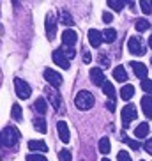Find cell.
Listing matches in <instances>:
<instances>
[{"mask_svg":"<svg viewBox=\"0 0 152 161\" xmlns=\"http://www.w3.org/2000/svg\"><path fill=\"white\" fill-rule=\"evenodd\" d=\"M94 103H95L94 96H92V92H89V90H80L74 97L76 108H80V110H90L92 106H94Z\"/></svg>","mask_w":152,"mask_h":161,"instance_id":"6da1fadb","label":"cell"},{"mask_svg":"<svg viewBox=\"0 0 152 161\" xmlns=\"http://www.w3.org/2000/svg\"><path fill=\"white\" fill-rule=\"evenodd\" d=\"M19 142V131L13 126H7V128L2 131V145L5 147H14Z\"/></svg>","mask_w":152,"mask_h":161,"instance_id":"7a4b0ae2","label":"cell"},{"mask_svg":"<svg viewBox=\"0 0 152 161\" xmlns=\"http://www.w3.org/2000/svg\"><path fill=\"white\" fill-rule=\"evenodd\" d=\"M128 50H129V53H133L136 57H142L143 53L147 52V50H145V44H143L142 39H140V36H131V37L128 39Z\"/></svg>","mask_w":152,"mask_h":161,"instance_id":"3957f363","label":"cell"},{"mask_svg":"<svg viewBox=\"0 0 152 161\" xmlns=\"http://www.w3.org/2000/svg\"><path fill=\"white\" fill-rule=\"evenodd\" d=\"M14 89H16V96L19 99H29L30 94H32L30 85L25 80H21V78H14Z\"/></svg>","mask_w":152,"mask_h":161,"instance_id":"277c9868","label":"cell"},{"mask_svg":"<svg viewBox=\"0 0 152 161\" xmlns=\"http://www.w3.org/2000/svg\"><path fill=\"white\" fill-rule=\"evenodd\" d=\"M134 119H136V106L131 104V103L126 104V106L122 108V124H124V128H128Z\"/></svg>","mask_w":152,"mask_h":161,"instance_id":"5b68a950","label":"cell"},{"mask_svg":"<svg viewBox=\"0 0 152 161\" xmlns=\"http://www.w3.org/2000/svg\"><path fill=\"white\" fill-rule=\"evenodd\" d=\"M44 78H46V81L50 83L52 87H55V89H58V87L62 85V76L58 75L57 71H53V69H44Z\"/></svg>","mask_w":152,"mask_h":161,"instance_id":"8992f818","label":"cell"},{"mask_svg":"<svg viewBox=\"0 0 152 161\" xmlns=\"http://www.w3.org/2000/svg\"><path fill=\"white\" fill-rule=\"evenodd\" d=\"M44 92H46V96H48V99H50V103H52V106L57 110V112H60L62 110V97H60V94H58L55 89H46Z\"/></svg>","mask_w":152,"mask_h":161,"instance_id":"52a82bcc","label":"cell"},{"mask_svg":"<svg viewBox=\"0 0 152 161\" xmlns=\"http://www.w3.org/2000/svg\"><path fill=\"white\" fill-rule=\"evenodd\" d=\"M76 41H78V34H76L74 30L67 29V30H64V32H62V44H64V46L73 48L76 44Z\"/></svg>","mask_w":152,"mask_h":161,"instance_id":"ba28073f","label":"cell"},{"mask_svg":"<svg viewBox=\"0 0 152 161\" xmlns=\"http://www.w3.org/2000/svg\"><path fill=\"white\" fill-rule=\"evenodd\" d=\"M46 36L48 39L52 41L53 37H55V32H57V21H55V16H53V13H50V14L46 16Z\"/></svg>","mask_w":152,"mask_h":161,"instance_id":"9c48e42d","label":"cell"},{"mask_svg":"<svg viewBox=\"0 0 152 161\" xmlns=\"http://www.w3.org/2000/svg\"><path fill=\"white\" fill-rule=\"evenodd\" d=\"M90 80H92V83H94V85L103 87V85H105V81H106L105 73L101 71L99 67H92V69H90Z\"/></svg>","mask_w":152,"mask_h":161,"instance_id":"30bf717a","label":"cell"},{"mask_svg":"<svg viewBox=\"0 0 152 161\" xmlns=\"http://www.w3.org/2000/svg\"><path fill=\"white\" fill-rule=\"evenodd\" d=\"M52 57H53V62H55L57 66H60L62 69H69V58L62 53V50H55Z\"/></svg>","mask_w":152,"mask_h":161,"instance_id":"8fae6325","label":"cell"},{"mask_svg":"<svg viewBox=\"0 0 152 161\" xmlns=\"http://www.w3.org/2000/svg\"><path fill=\"white\" fill-rule=\"evenodd\" d=\"M131 64V67H133V71H134V75H136V78H140V80H147V75H149V71H147V67L143 66L142 62H129Z\"/></svg>","mask_w":152,"mask_h":161,"instance_id":"7c38bea8","label":"cell"},{"mask_svg":"<svg viewBox=\"0 0 152 161\" xmlns=\"http://www.w3.org/2000/svg\"><path fill=\"white\" fill-rule=\"evenodd\" d=\"M89 43H90V46L94 48H99L101 43H103V32H99V30H89Z\"/></svg>","mask_w":152,"mask_h":161,"instance_id":"4fadbf2b","label":"cell"},{"mask_svg":"<svg viewBox=\"0 0 152 161\" xmlns=\"http://www.w3.org/2000/svg\"><path fill=\"white\" fill-rule=\"evenodd\" d=\"M57 131H58V136H60V140L64 143H67L71 140V136H69V128H67V124L64 120H58L57 122Z\"/></svg>","mask_w":152,"mask_h":161,"instance_id":"5bb4252c","label":"cell"},{"mask_svg":"<svg viewBox=\"0 0 152 161\" xmlns=\"http://www.w3.org/2000/svg\"><path fill=\"white\" fill-rule=\"evenodd\" d=\"M142 110L147 119H152V96H143L142 97Z\"/></svg>","mask_w":152,"mask_h":161,"instance_id":"9a60e30c","label":"cell"},{"mask_svg":"<svg viewBox=\"0 0 152 161\" xmlns=\"http://www.w3.org/2000/svg\"><path fill=\"white\" fill-rule=\"evenodd\" d=\"M29 149L37 154V152H46L48 151V145L43 142V140H30V142H29Z\"/></svg>","mask_w":152,"mask_h":161,"instance_id":"2e32d148","label":"cell"},{"mask_svg":"<svg viewBox=\"0 0 152 161\" xmlns=\"http://www.w3.org/2000/svg\"><path fill=\"white\" fill-rule=\"evenodd\" d=\"M149 129H150V128H149V124L147 122H142L136 129H134V136H136L138 140H142V138H145L149 135Z\"/></svg>","mask_w":152,"mask_h":161,"instance_id":"e0dca14e","label":"cell"},{"mask_svg":"<svg viewBox=\"0 0 152 161\" xmlns=\"http://www.w3.org/2000/svg\"><path fill=\"white\" fill-rule=\"evenodd\" d=\"M34 110L37 112V114L44 115L48 110V104H46V99L44 97H39V99H35V103H34Z\"/></svg>","mask_w":152,"mask_h":161,"instance_id":"ac0fdd59","label":"cell"},{"mask_svg":"<svg viewBox=\"0 0 152 161\" xmlns=\"http://www.w3.org/2000/svg\"><path fill=\"white\" fill-rule=\"evenodd\" d=\"M133 96H134V87L133 85H124L122 89H120V97H122L124 101H129Z\"/></svg>","mask_w":152,"mask_h":161,"instance_id":"d6986e66","label":"cell"},{"mask_svg":"<svg viewBox=\"0 0 152 161\" xmlns=\"http://www.w3.org/2000/svg\"><path fill=\"white\" fill-rule=\"evenodd\" d=\"M113 78L117 81H126L128 80V73H126V69H124V66H117L113 69Z\"/></svg>","mask_w":152,"mask_h":161,"instance_id":"ffe728a7","label":"cell"},{"mask_svg":"<svg viewBox=\"0 0 152 161\" xmlns=\"http://www.w3.org/2000/svg\"><path fill=\"white\" fill-rule=\"evenodd\" d=\"M34 128H35V131L39 133H46V120H44L43 117H35L34 119Z\"/></svg>","mask_w":152,"mask_h":161,"instance_id":"44dd1931","label":"cell"},{"mask_svg":"<svg viewBox=\"0 0 152 161\" xmlns=\"http://www.w3.org/2000/svg\"><path fill=\"white\" fill-rule=\"evenodd\" d=\"M103 92L110 97V101H115V89L111 85V81H105V85H103Z\"/></svg>","mask_w":152,"mask_h":161,"instance_id":"7402d4cb","label":"cell"},{"mask_svg":"<svg viewBox=\"0 0 152 161\" xmlns=\"http://www.w3.org/2000/svg\"><path fill=\"white\" fill-rule=\"evenodd\" d=\"M111 151V143H110V140L106 136H103L99 140V152H103V154H108V152Z\"/></svg>","mask_w":152,"mask_h":161,"instance_id":"603a6c76","label":"cell"},{"mask_svg":"<svg viewBox=\"0 0 152 161\" xmlns=\"http://www.w3.org/2000/svg\"><path fill=\"white\" fill-rule=\"evenodd\" d=\"M134 29H136L138 32H145V30L150 29V23H149L147 19L140 18V19H136V23H134Z\"/></svg>","mask_w":152,"mask_h":161,"instance_id":"cb8c5ba5","label":"cell"},{"mask_svg":"<svg viewBox=\"0 0 152 161\" xmlns=\"http://www.w3.org/2000/svg\"><path fill=\"white\" fill-rule=\"evenodd\" d=\"M115 37H117V32L113 29H106L103 32V41H106V43H113Z\"/></svg>","mask_w":152,"mask_h":161,"instance_id":"d4e9b609","label":"cell"},{"mask_svg":"<svg viewBox=\"0 0 152 161\" xmlns=\"http://www.w3.org/2000/svg\"><path fill=\"white\" fill-rule=\"evenodd\" d=\"M11 115H13V119H14V120H21V117H23V112H21V106H19V104H13V110H11Z\"/></svg>","mask_w":152,"mask_h":161,"instance_id":"484cf974","label":"cell"},{"mask_svg":"<svg viewBox=\"0 0 152 161\" xmlns=\"http://www.w3.org/2000/svg\"><path fill=\"white\" fill-rule=\"evenodd\" d=\"M60 23H64V25H73L74 21H73V16L67 13V11H62L60 13Z\"/></svg>","mask_w":152,"mask_h":161,"instance_id":"4316f807","label":"cell"},{"mask_svg":"<svg viewBox=\"0 0 152 161\" xmlns=\"http://www.w3.org/2000/svg\"><path fill=\"white\" fill-rule=\"evenodd\" d=\"M140 9H142L145 14H150L152 13V2L150 0H142V2H140Z\"/></svg>","mask_w":152,"mask_h":161,"instance_id":"83f0119b","label":"cell"},{"mask_svg":"<svg viewBox=\"0 0 152 161\" xmlns=\"http://www.w3.org/2000/svg\"><path fill=\"white\" fill-rule=\"evenodd\" d=\"M124 4H126V2H120V0H108V5L113 11H117V13H119V11H122Z\"/></svg>","mask_w":152,"mask_h":161,"instance_id":"f1b7e54d","label":"cell"},{"mask_svg":"<svg viewBox=\"0 0 152 161\" xmlns=\"http://www.w3.org/2000/svg\"><path fill=\"white\" fill-rule=\"evenodd\" d=\"M142 89H143V92H147V96H150L152 94V80H143L142 81Z\"/></svg>","mask_w":152,"mask_h":161,"instance_id":"f546056e","label":"cell"},{"mask_svg":"<svg viewBox=\"0 0 152 161\" xmlns=\"http://www.w3.org/2000/svg\"><path fill=\"white\" fill-rule=\"evenodd\" d=\"M60 50H62V53H64V55H66L67 58H73V57H74V55H76L74 48H69V46H62Z\"/></svg>","mask_w":152,"mask_h":161,"instance_id":"4dcf8cb0","label":"cell"},{"mask_svg":"<svg viewBox=\"0 0 152 161\" xmlns=\"http://www.w3.org/2000/svg\"><path fill=\"white\" fill-rule=\"evenodd\" d=\"M58 159L60 161H71V152L67 151V149H62V151L58 152Z\"/></svg>","mask_w":152,"mask_h":161,"instance_id":"1f68e13d","label":"cell"},{"mask_svg":"<svg viewBox=\"0 0 152 161\" xmlns=\"http://www.w3.org/2000/svg\"><path fill=\"white\" fill-rule=\"evenodd\" d=\"M27 161H48V159L43 156V154H35V152H32V154L27 156Z\"/></svg>","mask_w":152,"mask_h":161,"instance_id":"d6a6232c","label":"cell"},{"mask_svg":"<svg viewBox=\"0 0 152 161\" xmlns=\"http://www.w3.org/2000/svg\"><path fill=\"white\" fill-rule=\"evenodd\" d=\"M126 143H128L131 149H134V151H140V149H142V145H140L136 140H131V138H126Z\"/></svg>","mask_w":152,"mask_h":161,"instance_id":"836d02e7","label":"cell"},{"mask_svg":"<svg viewBox=\"0 0 152 161\" xmlns=\"http://www.w3.org/2000/svg\"><path fill=\"white\" fill-rule=\"evenodd\" d=\"M117 159L119 161H133L131 156H129V152H126V151H120L119 154H117Z\"/></svg>","mask_w":152,"mask_h":161,"instance_id":"e575fe53","label":"cell"},{"mask_svg":"<svg viewBox=\"0 0 152 161\" xmlns=\"http://www.w3.org/2000/svg\"><path fill=\"white\" fill-rule=\"evenodd\" d=\"M99 64H101L103 67H108V66H110L108 57H106V55H99Z\"/></svg>","mask_w":152,"mask_h":161,"instance_id":"d590c367","label":"cell"},{"mask_svg":"<svg viewBox=\"0 0 152 161\" xmlns=\"http://www.w3.org/2000/svg\"><path fill=\"white\" fill-rule=\"evenodd\" d=\"M103 21H105V23H111V21H113L111 13H103Z\"/></svg>","mask_w":152,"mask_h":161,"instance_id":"8d00e7d4","label":"cell"},{"mask_svg":"<svg viewBox=\"0 0 152 161\" xmlns=\"http://www.w3.org/2000/svg\"><path fill=\"white\" fill-rule=\"evenodd\" d=\"M143 149L149 152V154H152V138H149L147 142H145V145H143Z\"/></svg>","mask_w":152,"mask_h":161,"instance_id":"74e56055","label":"cell"},{"mask_svg":"<svg viewBox=\"0 0 152 161\" xmlns=\"http://www.w3.org/2000/svg\"><path fill=\"white\" fill-rule=\"evenodd\" d=\"M106 106H108L110 112H115V101H108V103H106Z\"/></svg>","mask_w":152,"mask_h":161,"instance_id":"f35d334b","label":"cell"},{"mask_svg":"<svg viewBox=\"0 0 152 161\" xmlns=\"http://www.w3.org/2000/svg\"><path fill=\"white\" fill-rule=\"evenodd\" d=\"M90 53H89V52H85V53H83V62H87V64H89V62H90Z\"/></svg>","mask_w":152,"mask_h":161,"instance_id":"ab89813d","label":"cell"},{"mask_svg":"<svg viewBox=\"0 0 152 161\" xmlns=\"http://www.w3.org/2000/svg\"><path fill=\"white\" fill-rule=\"evenodd\" d=\"M149 46L152 48V36H150V39H149Z\"/></svg>","mask_w":152,"mask_h":161,"instance_id":"60d3db41","label":"cell"},{"mask_svg":"<svg viewBox=\"0 0 152 161\" xmlns=\"http://www.w3.org/2000/svg\"><path fill=\"white\" fill-rule=\"evenodd\" d=\"M0 145H2V133H0Z\"/></svg>","mask_w":152,"mask_h":161,"instance_id":"b9f144b4","label":"cell"},{"mask_svg":"<svg viewBox=\"0 0 152 161\" xmlns=\"http://www.w3.org/2000/svg\"><path fill=\"white\" fill-rule=\"evenodd\" d=\"M101 161H110V159H108V158H105V159H101Z\"/></svg>","mask_w":152,"mask_h":161,"instance_id":"7bdbcfd3","label":"cell"},{"mask_svg":"<svg viewBox=\"0 0 152 161\" xmlns=\"http://www.w3.org/2000/svg\"><path fill=\"white\" fill-rule=\"evenodd\" d=\"M142 161H143V159H142Z\"/></svg>","mask_w":152,"mask_h":161,"instance_id":"ee69618b","label":"cell"}]
</instances>
